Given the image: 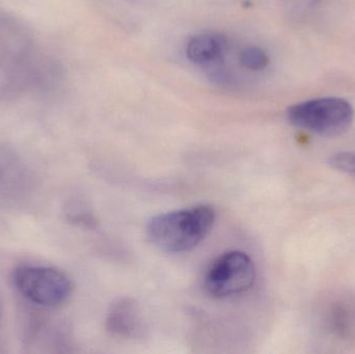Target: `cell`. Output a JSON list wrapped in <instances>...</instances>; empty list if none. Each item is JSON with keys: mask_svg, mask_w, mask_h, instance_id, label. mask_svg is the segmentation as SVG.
Returning <instances> with one entry per match:
<instances>
[{"mask_svg": "<svg viewBox=\"0 0 355 354\" xmlns=\"http://www.w3.org/2000/svg\"><path fill=\"white\" fill-rule=\"evenodd\" d=\"M215 222L214 208L198 205L154 216L146 233L160 251L181 254L192 251L210 234Z\"/></svg>", "mask_w": 355, "mask_h": 354, "instance_id": "6da1fadb", "label": "cell"}, {"mask_svg": "<svg viewBox=\"0 0 355 354\" xmlns=\"http://www.w3.org/2000/svg\"><path fill=\"white\" fill-rule=\"evenodd\" d=\"M287 118L297 128L321 136H336L352 126L354 109L343 98H316L289 107Z\"/></svg>", "mask_w": 355, "mask_h": 354, "instance_id": "7a4b0ae2", "label": "cell"}, {"mask_svg": "<svg viewBox=\"0 0 355 354\" xmlns=\"http://www.w3.org/2000/svg\"><path fill=\"white\" fill-rule=\"evenodd\" d=\"M12 281L21 295L42 307H58L72 293V283L68 276L47 266H18L12 272Z\"/></svg>", "mask_w": 355, "mask_h": 354, "instance_id": "3957f363", "label": "cell"}, {"mask_svg": "<svg viewBox=\"0 0 355 354\" xmlns=\"http://www.w3.org/2000/svg\"><path fill=\"white\" fill-rule=\"evenodd\" d=\"M254 280L256 267L250 256L231 251L212 262L205 276L204 286L214 299H229L252 288Z\"/></svg>", "mask_w": 355, "mask_h": 354, "instance_id": "277c9868", "label": "cell"}, {"mask_svg": "<svg viewBox=\"0 0 355 354\" xmlns=\"http://www.w3.org/2000/svg\"><path fill=\"white\" fill-rule=\"evenodd\" d=\"M108 332L124 339H137L145 332L143 312L137 301L119 299L110 305L106 317Z\"/></svg>", "mask_w": 355, "mask_h": 354, "instance_id": "5b68a950", "label": "cell"}, {"mask_svg": "<svg viewBox=\"0 0 355 354\" xmlns=\"http://www.w3.org/2000/svg\"><path fill=\"white\" fill-rule=\"evenodd\" d=\"M227 49V39L215 33L194 35L186 45V56L198 66L217 68L220 66Z\"/></svg>", "mask_w": 355, "mask_h": 354, "instance_id": "8992f818", "label": "cell"}, {"mask_svg": "<svg viewBox=\"0 0 355 354\" xmlns=\"http://www.w3.org/2000/svg\"><path fill=\"white\" fill-rule=\"evenodd\" d=\"M239 62L248 70L263 71L269 64V56L264 50L256 46H248L239 53Z\"/></svg>", "mask_w": 355, "mask_h": 354, "instance_id": "52a82bcc", "label": "cell"}, {"mask_svg": "<svg viewBox=\"0 0 355 354\" xmlns=\"http://www.w3.org/2000/svg\"><path fill=\"white\" fill-rule=\"evenodd\" d=\"M331 168L355 177V153L345 152L331 156L329 160Z\"/></svg>", "mask_w": 355, "mask_h": 354, "instance_id": "ba28073f", "label": "cell"}]
</instances>
